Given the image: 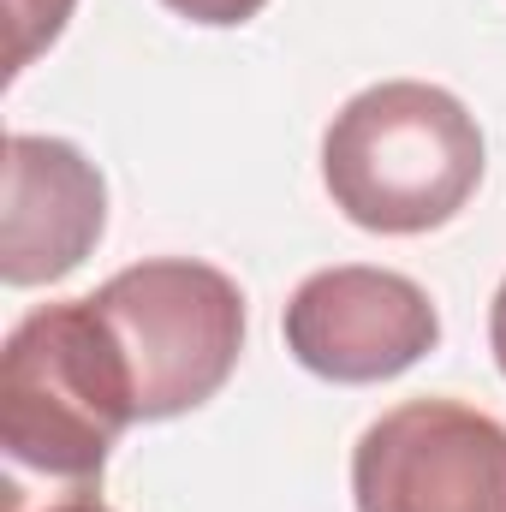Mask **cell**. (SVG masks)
Here are the masks:
<instances>
[{
    "label": "cell",
    "mask_w": 506,
    "mask_h": 512,
    "mask_svg": "<svg viewBox=\"0 0 506 512\" xmlns=\"http://www.w3.org/2000/svg\"><path fill=\"white\" fill-rule=\"evenodd\" d=\"M358 512H506V423L459 399H405L352 447Z\"/></svg>",
    "instance_id": "277c9868"
},
{
    "label": "cell",
    "mask_w": 506,
    "mask_h": 512,
    "mask_svg": "<svg viewBox=\"0 0 506 512\" xmlns=\"http://www.w3.org/2000/svg\"><path fill=\"white\" fill-rule=\"evenodd\" d=\"M334 209L364 233L447 227L483 185V131L471 108L417 78L358 90L322 137Z\"/></svg>",
    "instance_id": "6da1fadb"
},
{
    "label": "cell",
    "mask_w": 506,
    "mask_h": 512,
    "mask_svg": "<svg viewBox=\"0 0 506 512\" xmlns=\"http://www.w3.org/2000/svg\"><path fill=\"white\" fill-rule=\"evenodd\" d=\"M489 346H495V364H501V376H506V280H501V292H495V304H489Z\"/></svg>",
    "instance_id": "9c48e42d"
},
{
    "label": "cell",
    "mask_w": 506,
    "mask_h": 512,
    "mask_svg": "<svg viewBox=\"0 0 506 512\" xmlns=\"http://www.w3.org/2000/svg\"><path fill=\"white\" fill-rule=\"evenodd\" d=\"M441 316L411 274L340 262L310 274L286 304V352L322 382H387L429 358Z\"/></svg>",
    "instance_id": "5b68a950"
},
{
    "label": "cell",
    "mask_w": 506,
    "mask_h": 512,
    "mask_svg": "<svg viewBox=\"0 0 506 512\" xmlns=\"http://www.w3.org/2000/svg\"><path fill=\"white\" fill-rule=\"evenodd\" d=\"M179 18H191V24H215V30H227V24H245L256 18L268 0H167Z\"/></svg>",
    "instance_id": "ba28073f"
},
{
    "label": "cell",
    "mask_w": 506,
    "mask_h": 512,
    "mask_svg": "<svg viewBox=\"0 0 506 512\" xmlns=\"http://www.w3.org/2000/svg\"><path fill=\"white\" fill-rule=\"evenodd\" d=\"M48 512H108V507H102V501H96L90 489H72L66 501H54V507H48Z\"/></svg>",
    "instance_id": "30bf717a"
},
{
    "label": "cell",
    "mask_w": 506,
    "mask_h": 512,
    "mask_svg": "<svg viewBox=\"0 0 506 512\" xmlns=\"http://www.w3.org/2000/svg\"><path fill=\"white\" fill-rule=\"evenodd\" d=\"M108 227V185L96 161L66 137H6V215H0V280L48 286L96 251Z\"/></svg>",
    "instance_id": "8992f818"
},
{
    "label": "cell",
    "mask_w": 506,
    "mask_h": 512,
    "mask_svg": "<svg viewBox=\"0 0 506 512\" xmlns=\"http://www.w3.org/2000/svg\"><path fill=\"white\" fill-rule=\"evenodd\" d=\"M78 0H6V30H12V54H6V72L18 78L72 18Z\"/></svg>",
    "instance_id": "52a82bcc"
},
{
    "label": "cell",
    "mask_w": 506,
    "mask_h": 512,
    "mask_svg": "<svg viewBox=\"0 0 506 512\" xmlns=\"http://www.w3.org/2000/svg\"><path fill=\"white\" fill-rule=\"evenodd\" d=\"M137 423L120 346L90 298L30 310L0 352V447L12 465L90 489Z\"/></svg>",
    "instance_id": "7a4b0ae2"
},
{
    "label": "cell",
    "mask_w": 506,
    "mask_h": 512,
    "mask_svg": "<svg viewBox=\"0 0 506 512\" xmlns=\"http://www.w3.org/2000/svg\"><path fill=\"white\" fill-rule=\"evenodd\" d=\"M131 376L137 423H161L215 399L245 352L239 286L197 256H149L90 292Z\"/></svg>",
    "instance_id": "3957f363"
}]
</instances>
